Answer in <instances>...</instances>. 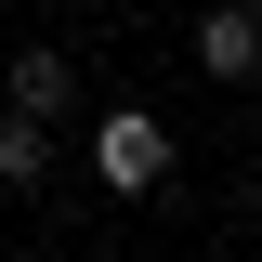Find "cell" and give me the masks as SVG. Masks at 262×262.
<instances>
[{
    "label": "cell",
    "mask_w": 262,
    "mask_h": 262,
    "mask_svg": "<svg viewBox=\"0 0 262 262\" xmlns=\"http://www.w3.org/2000/svg\"><path fill=\"white\" fill-rule=\"evenodd\" d=\"M170 158H184V144H170L158 105H105V118H92V184H105V196H158Z\"/></svg>",
    "instance_id": "6da1fadb"
},
{
    "label": "cell",
    "mask_w": 262,
    "mask_h": 262,
    "mask_svg": "<svg viewBox=\"0 0 262 262\" xmlns=\"http://www.w3.org/2000/svg\"><path fill=\"white\" fill-rule=\"evenodd\" d=\"M196 66H210L223 92L262 79V13H249V0H210V13H196Z\"/></svg>",
    "instance_id": "7a4b0ae2"
},
{
    "label": "cell",
    "mask_w": 262,
    "mask_h": 262,
    "mask_svg": "<svg viewBox=\"0 0 262 262\" xmlns=\"http://www.w3.org/2000/svg\"><path fill=\"white\" fill-rule=\"evenodd\" d=\"M0 105H27V118H66V105H79V66H66L53 39H27V53L0 66Z\"/></svg>",
    "instance_id": "3957f363"
},
{
    "label": "cell",
    "mask_w": 262,
    "mask_h": 262,
    "mask_svg": "<svg viewBox=\"0 0 262 262\" xmlns=\"http://www.w3.org/2000/svg\"><path fill=\"white\" fill-rule=\"evenodd\" d=\"M0 184H13V196H39V184H53V118L0 105Z\"/></svg>",
    "instance_id": "277c9868"
}]
</instances>
